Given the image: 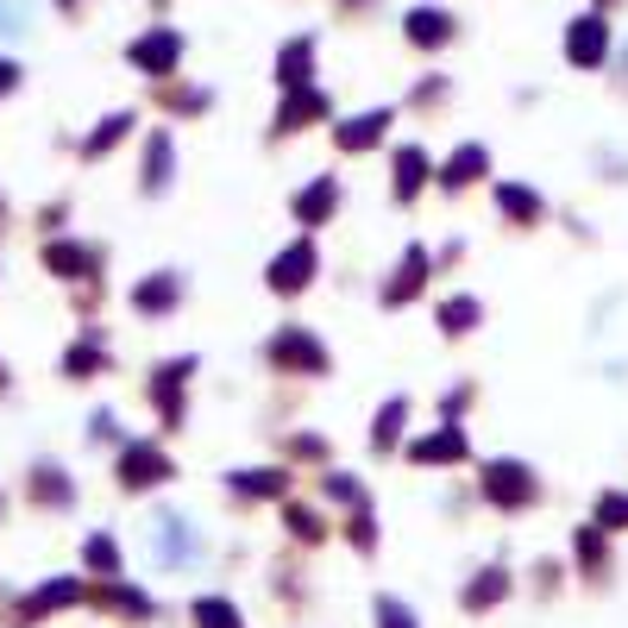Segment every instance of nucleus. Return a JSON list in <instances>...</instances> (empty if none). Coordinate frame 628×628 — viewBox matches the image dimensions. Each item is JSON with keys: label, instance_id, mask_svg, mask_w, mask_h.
I'll return each instance as SVG.
<instances>
[{"label": "nucleus", "instance_id": "nucleus-30", "mask_svg": "<svg viewBox=\"0 0 628 628\" xmlns=\"http://www.w3.org/2000/svg\"><path fill=\"white\" fill-rule=\"evenodd\" d=\"M327 120H333V100H327L321 88H296V95L276 100L271 139H296V132H308V126H327Z\"/></svg>", "mask_w": 628, "mask_h": 628}, {"label": "nucleus", "instance_id": "nucleus-49", "mask_svg": "<svg viewBox=\"0 0 628 628\" xmlns=\"http://www.w3.org/2000/svg\"><path fill=\"white\" fill-rule=\"evenodd\" d=\"M0 396H13V365L0 358Z\"/></svg>", "mask_w": 628, "mask_h": 628}, {"label": "nucleus", "instance_id": "nucleus-15", "mask_svg": "<svg viewBox=\"0 0 628 628\" xmlns=\"http://www.w3.org/2000/svg\"><path fill=\"white\" fill-rule=\"evenodd\" d=\"M522 591V578H516V566L509 559H484V566H472V572L459 578V591H452V603H459V616H497L502 603Z\"/></svg>", "mask_w": 628, "mask_h": 628}, {"label": "nucleus", "instance_id": "nucleus-41", "mask_svg": "<svg viewBox=\"0 0 628 628\" xmlns=\"http://www.w3.org/2000/svg\"><path fill=\"white\" fill-rule=\"evenodd\" d=\"M157 100H164V114H176V120H201V114L214 107V88H195V82H164V88H157Z\"/></svg>", "mask_w": 628, "mask_h": 628}, {"label": "nucleus", "instance_id": "nucleus-22", "mask_svg": "<svg viewBox=\"0 0 628 628\" xmlns=\"http://www.w3.org/2000/svg\"><path fill=\"white\" fill-rule=\"evenodd\" d=\"M490 208H497V221L509 226V233H541V226L553 221V208H547V195L534 189V182H490Z\"/></svg>", "mask_w": 628, "mask_h": 628}, {"label": "nucleus", "instance_id": "nucleus-9", "mask_svg": "<svg viewBox=\"0 0 628 628\" xmlns=\"http://www.w3.org/2000/svg\"><path fill=\"white\" fill-rule=\"evenodd\" d=\"M296 477L283 459H264V465H226L221 472V497L233 509H276L283 497H296Z\"/></svg>", "mask_w": 628, "mask_h": 628}, {"label": "nucleus", "instance_id": "nucleus-5", "mask_svg": "<svg viewBox=\"0 0 628 628\" xmlns=\"http://www.w3.org/2000/svg\"><path fill=\"white\" fill-rule=\"evenodd\" d=\"M70 609H88V578L50 572L20 597H0V628H45L50 616H70Z\"/></svg>", "mask_w": 628, "mask_h": 628}, {"label": "nucleus", "instance_id": "nucleus-33", "mask_svg": "<svg viewBox=\"0 0 628 628\" xmlns=\"http://www.w3.org/2000/svg\"><path fill=\"white\" fill-rule=\"evenodd\" d=\"M315 502L333 509V516H346L358 502H371V484L352 472V465H327V472H315Z\"/></svg>", "mask_w": 628, "mask_h": 628}, {"label": "nucleus", "instance_id": "nucleus-16", "mask_svg": "<svg viewBox=\"0 0 628 628\" xmlns=\"http://www.w3.org/2000/svg\"><path fill=\"white\" fill-rule=\"evenodd\" d=\"M126 308L139 315V321H170L189 308V271H176V264H157V271L132 276V289H126Z\"/></svg>", "mask_w": 628, "mask_h": 628}, {"label": "nucleus", "instance_id": "nucleus-36", "mask_svg": "<svg viewBox=\"0 0 628 628\" xmlns=\"http://www.w3.org/2000/svg\"><path fill=\"white\" fill-rule=\"evenodd\" d=\"M402 38L415 50H447L459 38V20H452L447 7H408V20H402Z\"/></svg>", "mask_w": 628, "mask_h": 628}, {"label": "nucleus", "instance_id": "nucleus-8", "mask_svg": "<svg viewBox=\"0 0 628 628\" xmlns=\"http://www.w3.org/2000/svg\"><path fill=\"white\" fill-rule=\"evenodd\" d=\"M38 271L50 283H63V289H82V283H107V251L95 239H82V233H50L45 246H38Z\"/></svg>", "mask_w": 628, "mask_h": 628}, {"label": "nucleus", "instance_id": "nucleus-25", "mask_svg": "<svg viewBox=\"0 0 628 628\" xmlns=\"http://www.w3.org/2000/svg\"><path fill=\"white\" fill-rule=\"evenodd\" d=\"M170 189H176V139H170V126H151L145 145H139V195L164 201Z\"/></svg>", "mask_w": 628, "mask_h": 628}, {"label": "nucleus", "instance_id": "nucleus-18", "mask_svg": "<svg viewBox=\"0 0 628 628\" xmlns=\"http://www.w3.org/2000/svg\"><path fill=\"white\" fill-rule=\"evenodd\" d=\"M497 176V151L484 145V139H459V145L434 164V189L440 195H472L477 182H490Z\"/></svg>", "mask_w": 628, "mask_h": 628}, {"label": "nucleus", "instance_id": "nucleus-10", "mask_svg": "<svg viewBox=\"0 0 628 628\" xmlns=\"http://www.w3.org/2000/svg\"><path fill=\"white\" fill-rule=\"evenodd\" d=\"M402 459H408L415 472H459V465H472V459H477L472 427H465V422L415 427V434L402 440Z\"/></svg>", "mask_w": 628, "mask_h": 628}, {"label": "nucleus", "instance_id": "nucleus-2", "mask_svg": "<svg viewBox=\"0 0 628 628\" xmlns=\"http://www.w3.org/2000/svg\"><path fill=\"white\" fill-rule=\"evenodd\" d=\"M258 365L271 377H283V383H327L340 371V358L321 340V327H308V321H276L258 340Z\"/></svg>", "mask_w": 628, "mask_h": 628}, {"label": "nucleus", "instance_id": "nucleus-38", "mask_svg": "<svg viewBox=\"0 0 628 628\" xmlns=\"http://www.w3.org/2000/svg\"><path fill=\"white\" fill-rule=\"evenodd\" d=\"M132 126H139V114H132V107H114V114H100L95 132L75 145V151H82V164H100V157H114V151L132 139Z\"/></svg>", "mask_w": 628, "mask_h": 628}, {"label": "nucleus", "instance_id": "nucleus-52", "mask_svg": "<svg viewBox=\"0 0 628 628\" xmlns=\"http://www.w3.org/2000/svg\"><path fill=\"white\" fill-rule=\"evenodd\" d=\"M57 7H63V13H75V7H88V0H57Z\"/></svg>", "mask_w": 628, "mask_h": 628}, {"label": "nucleus", "instance_id": "nucleus-23", "mask_svg": "<svg viewBox=\"0 0 628 628\" xmlns=\"http://www.w3.org/2000/svg\"><path fill=\"white\" fill-rule=\"evenodd\" d=\"M276 528H283V541L301 553H315L333 541V509H321L315 497H283L276 502Z\"/></svg>", "mask_w": 628, "mask_h": 628}, {"label": "nucleus", "instance_id": "nucleus-35", "mask_svg": "<svg viewBox=\"0 0 628 628\" xmlns=\"http://www.w3.org/2000/svg\"><path fill=\"white\" fill-rule=\"evenodd\" d=\"M182 616H189V628H251L246 603L233 597V591H195Z\"/></svg>", "mask_w": 628, "mask_h": 628}, {"label": "nucleus", "instance_id": "nucleus-7", "mask_svg": "<svg viewBox=\"0 0 628 628\" xmlns=\"http://www.w3.org/2000/svg\"><path fill=\"white\" fill-rule=\"evenodd\" d=\"M434 246L427 239H408V246L396 251V264L383 271V283H377V308L383 315H402V308H415V301L434 296Z\"/></svg>", "mask_w": 628, "mask_h": 628}, {"label": "nucleus", "instance_id": "nucleus-14", "mask_svg": "<svg viewBox=\"0 0 628 628\" xmlns=\"http://www.w3.org/2000/svg\"><path fill=\"white\" fill-rule=\"evenodd\" d=\"M566 566H572V584L609 591V584H616V541H609L597 522H572V534H566Z\"/></svg>", "mask_w": 628, "mask_h": 628}, {"label": "nucleus", "instance_id": "nucleus-45", "mask_svg": "<svg viewBox=\"0 0 628 628\" xmlns=\"http://www.w3.org/2000/svg\"><path fill=\"white\" fill-rule=\"evenodd\" d=\"M32 226H38V233H63V226H70V195H57V201H45V208H38V214H32Z\"/></svg>", "mask_w": 628, "mask_h": 628}, {"label": "nucleus", "instance_id": "nucleus-46", "mask_svg": "<svg viewBox=\"0 0 628 628\" xmlns=\"http://www.w3.org/2000/svg\"><path fill=\"white\" fill-rule=\"evenodd\" d=\"M440 100H447V75H422L415 95H408V107H440Z\"/></svg>", "mask_w": 628, "mask_h": 628}, {"label": "nucleus", "instance_id": "nucleus-20", "mask_svg": "<svg viewBox=\"0 0 628 628\" xmlns=\"http://www.w3.org/2000/svg\"><path fill=\"white\" fill-rule=\"evenodd\" d=\"M182 50H189V38H182L176 25H151V32H139V38L126 45V63L139 75H151V82H170V75L182 70Z\"/></svg>", "mask_w": 628, "mask_h": 628}, {"label": "nucleus", "instance_id": "nucleus-31", "mask_svg": "<svg viewBox=\"0 0 628 628\" xmlns=\"http://www.w3.org/2000/svg\"><path fill=\"white\" fill-rule=\"evenodd\" d=\"M333 541L358 559H377L383 553V516H377V502H358L346 516H333Z\"/></svg>", "mask_w": 628, "mask_h": 628}, {"label": "nucleus", "instance_id": "nucleus-51", "mask_svg": "<svg viewBox=\"0 0 628 628\" xmlns=\"http://www.w3.org/2000/svg\"><path fill=\"white\" fill-rule=\"evenodd\" d=\"M333 7H340V13H358V7H365V0H333Z\"/></svg>", "mask_w": 628, "mask_h": 628}, {"label": "nucleus", "instance_id": "nucleus-27", "mask_svg": "<svg viewBox=\"0 0 628 628\" xmlns=\"http://www.w3.org/2000/svg\"><path fill=\"white\" fill-rule=\"evenodd\" d=\"M390 126H396V107H365V114H346V120H333V151L340 157H365L390 139Z\"/></svg>", "mask_w": 628, "mask_h": 628}, {"label": "nucleus", "instance_id": "nucleus-13", "mask_svg": "<svg viewBox=\"0 0 628 628\" xmlns=\"http://www.w3.org/2000/svg\"><path fill=\"white\" fill-rule=\"evenodd\" d=\"M20 497L32 516H75V502H82V484L63 459H32L20 477Z\"/></svg>", "mask_w": 628, "mask_h": 628}, {"label": "nucleus", "instance_id": "nucleus-4", "mask_svg": "<svg viewBox=\"0 0 628 628\" xmlns=\"http://www.w3.org/2000/svg\"><path fill=\"white\" fill-rule=\"evenodd\" d=\"M176 477H182V465H176L170 440H157V434H126L114 447V490L120 497H157Z\"/></svg>", "mask_w": 628, "mask_h": 628}, {"label": "nucleus", "instance_id": "nucleus-37", "mask_svg": "<svg viewBox=\"0 0 628 628\" xmlns=\"http://www.w3.org/2000/svg\"><path fill=\"white\" fill-rule=\"evenodd\" d=\"M264 591H271V603L283 609V616H301V609L315 603V584H308V572H301L296 559H271V578H264Z\"/></svg>", "mask_w": 628, "mask_h": 628}, {"label": "nucleus", "instance_id": "nucleus-19", "mask_svg": "<svg viewBox=\"0 0 628 628\" xmlns=\"http://www.w3.org/2000/svg\"><path fill=\"white\" fill-rule=\"evenodd\" d=\"M340 208H346V182H340L333 170H321L289 195V221H296L301 233H327V226L340 221Z\"/></svg>", "mask_w": 628, "mask_h": 628}, {"label": "nucleus", "instance_id": "nucleus-48", "mask_svg": "<svg viewBox=\"0 0 628 628\" xmlns=\"http://www.w3.org/2000/svg\"><path fill=\"white\" fill-rule=\"evenodd\" d=\"M0 32H20V7L13 0H0Z\"/></svg>", "mask_w": 628, "mask_h": 628}, {"label": "nucleus", "instance_id": "nucleus-11", "mask_svg": "<svg viewBox=\"0 0 628 628\" xmlns=\"http://www.w3.org/2000/svg\"><path fill=\"white\" fill-rule=\"evenodd\" d=\"M151 559H157V572H189V566H201V553H208V541H201L195 516H182V509H157L151 516Z\"/></svg>", "mask_w": 628, "mask_h": 628}, {"label": "nucleus", "instance_id": "nucleus-42", "mask_svg": "<svg viewBox=\"0 0 628 628\" xmlns=\"http://www.w3.org/2000/svg\"><path fill=\"white\" fill-rule=\"evenodd\" d=\"M371 628H422V616L396 591H371Z\"/></svg>", "mask_w": 628, "mask_h": 628}, {"label": "nucleus", "instance_id": "nucleus-29", "mask_svg": "<svg viewBox=\"0 0 628 628\" xmlns=\"http://www.w3.org/2000/svg\"><path fill=\"white\" fill-rule=\"evenodd\" d=\"M271 447L289 472H327L333 465V440H327L321 427H276Z\"/></svg>", "mask_w": 628, "mask_h": 628}, {"label": "nucleus", "instance_id": "nucleus-32", "mask_svg": "<svg viewBox=\"0 0 628 628\" xmlns=\"http://www.w3.org/2000/svg\"><path fill=\"white\" fill-rule=\"evenodd\" d=\"M75 572L82 578H126V547L114 528H88L75 547Z\"/></svg>", "mask_w": 628, "mask_h": 628}, {"label": "nucleus", "instance_id": "nucleus-3", "mask_svg": "<svg viewBox=\"0 0 628 628\" xmlns=\"http://www.w3.org/2000/svg\"><path fill=\"white\" fill-rule=\"evenodd\" d=\"M195 377H201V352H170L145 371V408L157 422V440H176L189 434V415H195Z\"/></svg>", "mask_w": 628, "mask_h": 628}, {"label": "nucleus", "instance_id": "nucleus-24", "mask_svg": "<svg viewBox=\"0 0 628 628\" xmlns=\"http://www.w3.org/2000/svg\"><path fill=\"white\" fill-rule=\"evenodd\" d=\"M484 321H490V301L477 296V289H440V296H434V327H440L447 346L472 340Z\"/></svg>", "mask_w": 628, "mask_h": 628}, {"label": "nucleus", "instance_id": "nucleus-47", "mask_svg": "<svg viewBox=\"0 0 628 628\" xmlns=\"http://www.w3.org/2000/svg\"><path fill=\"white\" fill-rule=\"evenodd\" d=\"M13 88H20V63H7V57H0V95H13Z\"/></svg>", "mask_w": 628, "mask_h": 628}, {"label": "nucleus", "instance_id": "nucleus-44", "mask_svg": "<svg viewBox=\"0 0 628 628\" xmlns=\"http://www.w3.org/2000/svg\"><path fill=\"white\" fill-rule=\"evenodd\" d=\"M120 440H126L120 408H107V402H100L95 415H88V447H120Z\"/></svg>", "mask_w": 628, "mask_h": 628}, {"label": "nucleus", "instance_id": "nucleus-43", "mask_svg": "<svg viewBox=\"0 0 628 628\" xmlns=\"http://www.w3.org/2000/svg\"><path fill=\"white\" fill-rule=\"evenodd\" d=\"M477 396H484V383H477V377H459V383H447V390H440V402H434V408H440V422H465V415L477 408Z\"/></svg>", "mask_w": 628, "mask_h": 628}, {"label": "nucleus", "instance_id": "nucleus-6", "mask_svg": "<svg viewBox=\"0 0 628 628\" xmlns=\"http://www.w3.org/2000/svg\"><path fill=\"white\" fill-rule=\"evenodd\" d=\"M321 283V239L315 233H296L264 258V296L276 301H301L308 289Z\"/></svg>", "mask_w": 628, "mask_h": 628}, {"label": "nucleus", "instance_id": "nucleus-1", "mask_svg": "<svg viewBox=\"0 0 628 628\" xmlns=\"http://www.w3.org/2000/svg\"><path fill=\"white\" fill-rule=\"evenodd\" d=\"M472 497L477 509L516 522L547 502V484H541V465H528L522 452H490V459H472Z\"/></svg>", "mask_w": 628, "mask_h": 628}, {"label": "nucleus", "instance_id": "nucleus-12", "mask_svg": "<svg viewBox=\"0 0 628 628\" xmlns=\"http://www.w3.org/2000/svg\"><path fill=\"white\" fill-rule=\"evenodd\" d=\"M88 609L107 616V623H120V628H151L164 616L157 597H151L139 578H88Z\"/></svg>", "mask_w": 628, "mask_h": 628}, {"label": "nucleus", "instance_id": "nucleus-21", "mask_svg": "<svg viewBox=\"0 0 628 628\" xmlns=\"http://www.w3.org/2000/svg\"><path fill=\"white\" fill-rule=\"evenodd\" d=\"M415 402L402 396V390H390V396L371 408V422H365V452L371 459H402V440L415 434Z\"/></svg>", "mask_w": 628, "mask_h": 628}, {"label": "nucleus", "instance_id": "nucleus-50", "mask_svg": "<svg viewBox=\"0 0 628 628\" xmlns=\"http://www.w3.org/2000/svg\"><path fill=\"white\" fill-rule=\"evenodd\" d=\"M7 509H13V497H7V484H0V528H7Z\"/></svg>", "mask_w": 628, "mask_h": 628}, {"label": "nucleus", "instance_id": "nucleus-26", "mask_svg": "<svg viewBox=\"0 0 628 628\" xmlns=\"http://www.w3.org/2000/svg\"><path fill=\"white\" fill-rule=\"evenodd\" d=\"M427 189H434V151L408 139V145L390 151V201H396V208H415Z\"/></svg>", "mask_w": 628, "mask_h": 628}, {"label": "nucleus", "instance_id": "nucleus-28", "mask_svg": "<svg viewBox=\"0 0 628 628\" xmlns=\"http://www.w3.org/2000/svg\"><path fill=\"white\" fill-rule=\"evenodd\" d=\"M559 50H566L572 70H603V63H609V20H603V13H578V20L566 25Z\"/></svg>", "mask_w": 628, "mask_h": 628}, {"label": "nucleus", "instance_id": "nucleus-34", "mask_svg": "<svg viewBox=\"0 0 628 628\" xmlns=\"http://www.w3.org/2000/svg\"><path fill=\"white\" fill-rule=\"evenodd\" d=\"M315 57H321V45H315V32H301V38H289V45L276 50V88L283 95H296V88H315Z\"/></svg>", "mask_w": 628, "mask_h": 628}, {"label": "nucleus", "instance_id": "nucleus-39", "mask_svg": "<svg viewBox=\"0 0 628 628\" xmlns=\"http://www.w3.org/2000/svg\"><path fill=\"white\" fill-rule=\"evenodd\" d=\"M522 584L534 591V603H559L566 597V584H572V566H566V553H541L534 566L522 572Z\"/></svg>", "mask_w": 628, "mask_h": 628}, {"label": "nucleus", "instance_id": "nucleus-40", "mask_svg": "<svg viewBox=\"0 0 628 628\" xmlns=\"http://www.w3.org/2000/svg\"><path fill=\"white\" fill-rule=\"evenodd\" d=\"M584 522H597L609 541H623L628 534V484H603L597 497H591V516Z\"/></svg>", "mask_w": 628, "mask_h": 628}, {"label": "nucleus", "instance_id": "nucleus-17", "mask_svg": "<svg viewBox=\"0 0 628 628\" xmlns=\"http://www.w3.org/2000/svg\"><path fill=\"white\" fill-rule=\"evenodd\" d=\"M107 371H114V340H107L100 321H82L75 340L57 352V377H63V383H100Z\"/></svg>", "mask_w": 628, "mask_h": 628}]
</instances>
